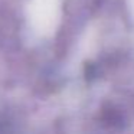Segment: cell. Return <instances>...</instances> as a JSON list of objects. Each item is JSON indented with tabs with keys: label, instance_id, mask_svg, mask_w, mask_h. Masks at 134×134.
Returning a JSON list of instances; mask_svg holds the SVG:
<instances>
[{
	"label": "cell",
	"instance_id": "cell-1",
	"mask_svg": "<svg viewBox=\"0 0 134 134\" xmlns=\"http://www.w3.org/2000/svg\"><path fill=\"white\" fill-rule=\"evenodd\" d=\"M27 16L41 30L51 29L61 18V0H30Z\"/></svg>",
	"mask_w": 134,
	"mask_h": 134
}]
</instances>
